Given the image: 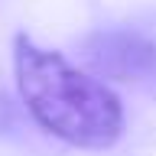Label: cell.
<instances>
[{"label":"cell","instance_id":"3","mask_svg":"<svg viewBox=\"0 0 156 156\" xmlns=\"http://www.w3.org/2000/svg\"><path fill=\"white\" fill-rule=\"evenodd\" d=\"M13 130H16V107L0 94V136H3V133H13Z\"/></svg>","mask_w":156,"mask_h":156},{"label":"cell","instance_id":"2","mask_svg":"<svg viewBox=\"0 0 156 156\" xmlns=\"http://www.w3.org/2000/svg\"><path fill=\"white\" fill-rule=\"evenodd\" d=\"M78 55L94 78L156 88V36L136 26L94 29L78 42Z\"/></svg>","mask_w":156,"mask_h":156},{"label":"cell","instance_id":"1","mask_svg":"<svg viewBox=\"0 0 156 156\" xmlns=\"http://www.w3.org/2000/svg\"><path fill=\"white\" fill-rule=\"evenodd\" d=\"M13 72L29 117L46 133L78 150H107L120 140V98L101 78L72 65L62 52L42 49L20 33L13 39Z\"/></svg>","mask_w":156,"mask_h":156}]
</instances>
